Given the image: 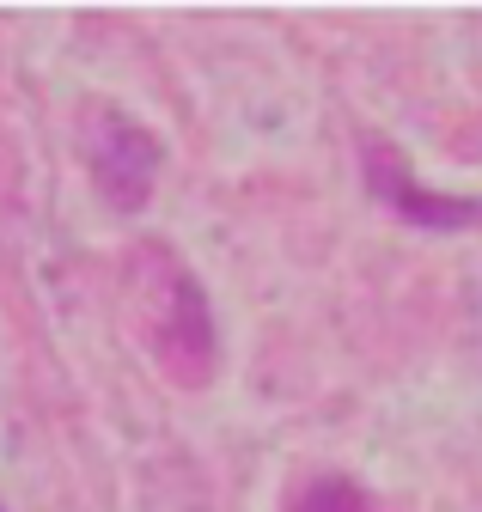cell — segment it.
I'll use <instances>...</instances> for the list:
<instances>
[{"label": "cell", "mask_w": 482, "mask_h": 512, "mask_svg": "<svg viewBox=\"0 0 482 512\" xmlns=\"http://www.w3.org/2000/svg\"><path fill=\"white\" fill-rule=\"evenodd\" d=\"M86 165H92V183L104 189L110 208L135 214L147 196H153V177H159V141L123 110H98L86 122Z\"/></svg>", "instance_id": "7a4b0ae2"}, {"label": "cell", "mask_w": 482, "mask_h": 512, "mask_svg": "<svg viewBox=\"0 0 482 512\" xmlns=\"http://www.w3.org/2000/svg\"><path fill=\"white\" fill-rule=\"evenodd\" d=\"M287 512H373V500H367V488L348 482V476H312L306 488L287 500Z\"/></svg>", "instance_id": "277c9868"}, {"label": "cell", "mask_w": 482, "mask_h": 512, "mask_svg": "<svg viewBox=\"0 0 482 512\" xmlns=\"http://www.w3.org/2000/svg\"><path fill=\"white\" fill-rule=\"evenodd\" d=\"M129 293H135V330L153 348L159 372L177 384H208L214 372V317L196 275L165 244H141L129 256Z\"/></svg>", "instance_id": "6da1fadb"}, {"label": "cell", "mask_w": 482, "mask_h": 512, "mask_svg": "<svg viewBox=\"0 0 482 512\" xmlns=\"http://www.w3.org/2000/svg\"><path fill=\"white\" fill-rule=\"evenodd\" d=\"M360 153H367V183H373V196L385 202V214L415 220V226H464V220L476 214L470 202H452V196H434V189H421L391 141H367Z\"/></svg>", "instance_id": "3957f363"}]
</instances>
